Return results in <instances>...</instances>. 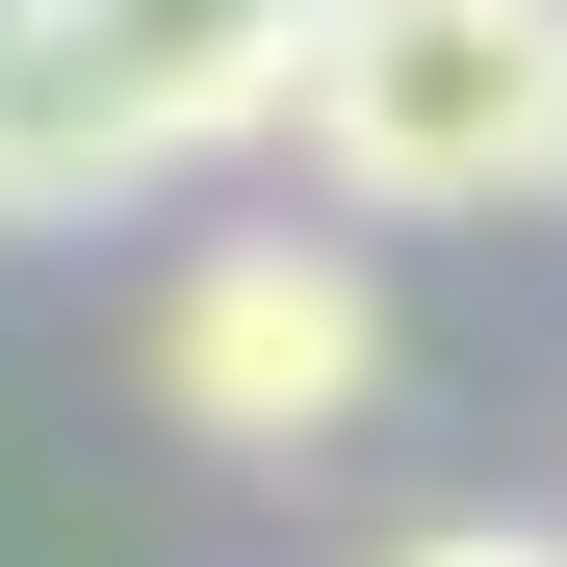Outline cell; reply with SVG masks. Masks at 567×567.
<instances>
[{
    "label": "cell",
    "mask_w": 567,
    "mask_h": 567,
    "mask_svg": "<svg viewBox=\"0 0 567 567\" xmlns=\"http://www.w3.org/2000/svg\"><path fill=\"white\" fill-rule=\"evenodd\" d=\"M284 78H310V0H27L0 27V233H78L130 181L284 130Z\"/></svg>",
    "instance_id": "cell-1"
},
{
    "label": "cell",
    "mask_w": 567,
    "mask_h": 567,
    "mask_svg": "<svg viewBox=\"0 0 567 567\" xmlns=\"http://www.w3.org/2000/svg\"><path fill=\"white\" fill-rule=\"evenodd\" d=\"M336 207H542L567 181V0H310V78H284Z\"/></svg>",
    "instance_id": "cell-2"
},
{
    "label": "cell",
    "mask_w": 567,
    "mask_h": 567,
    "mask_svg": "<svg viewBox=\"0 0 567 567\" xmlns=\"http://www.w3.org/2000/svg\"><path fill=\"white\" fill-rule=\"evenodd\" d=\"M361 388H388V258L361 233H207L155 284V413L233 464H310Z\"/></svg>",
    "instance_id": "cell-3"
},
{
    "label": "cell",
    "mask_w": 567,
    "mask_h": 567,
    "mask_svg": "<svg viewBox=\"0 0 567 567\" xmlns=\"http://www.w3.org/2000/svg\"><path fill=\"white\" fill-rule=\"evenodd\" d=\"M388 567H567V542H542V516H413Z\"/></svg>",
    "instance_id": "cell-4"
},
{
    "label": "cell",
    "mask_w": 567,
    "mask_h": 567,
    "mask_svg": "<svg viewBox=\"0 0 567 567\" xmlns=\"http://www.w3.org/2000/svg\"><path fill=\"white\" fill-rule=\"evenodd\" d=\"M542 207H567V181H542Z\"/></svg>",
    "instance_id": "cell-5"
}]
</instances>
